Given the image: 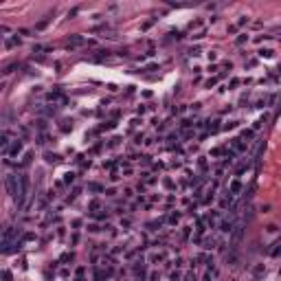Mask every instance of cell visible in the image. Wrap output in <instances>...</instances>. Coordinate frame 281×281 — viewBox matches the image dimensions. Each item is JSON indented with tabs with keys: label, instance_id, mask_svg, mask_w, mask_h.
<instances>
[{
	"label": "cell",
	"instance_id": "obj_4",
	"mask_svg": "<svg viewBox=\"0 0 281 281\" xmlns=\"http://www.w3.org/2000/svg\"><path fill=\"white\" fill-rule=\"evenodd\" d=\"M233 149H237V151H244L246 149V145L242 143V138H233Z\"/></svg>",
	"mask_w": 281,
	"mask_h": 281
},
{
	"label": "cell",
	"instance_id": "obj_3",
	"mask_svg": "<svg viewBox=\"0 0 281 281\" xmlns=\"http://www.w3.org/2000/svg\"><path fill=\"white\" fill-rule=\"evenodd\" d=\"M239 191H242V182L239 180H233L231 182V195H237Z\"/></svg>",
	"mask_w": 281,
	"mask_h": 281
},
{
	"label": "cell",
	"instance_id": "obj_7",
	"mask_svg": "<svg viewBox=\"0 0 281 281\" xmlns=\"http://www.w3.org/2000/svg\"><path fill=\"white\" fill-rule=\"evenodd\" d=\"M79 44H84V40H81V37H77V35L68 40V46H79Z\"/></svg>",
	"mask_w": 281,
	"mask_h": 281
},
{
	"label": "cell",
	"instance_id": "obj_2",
	"mask_svg": "<svg viewBox=\"0 0 281 281\" xmlns=\"http://www.w3.org/2000/svg\"><path fill=\"white\" fill-rule=\"evenodd\" d=\"M20 149H22V141H15L9 149H7V154H11V156H15V154H20Z\"/></svg>",
	"mask_w": 281,
	"mask_h": 281
},
{
	"label": "cell",
	"instance_id": "obj_9",
	"mask_svg": "<svg viewBox=\"0 0 281 281\" xmlns=\"http://www.w3.org/2000/svg\"><path fill=\"white\" fill-rule=\"evenodd\" d=\"M46 160H48V163H57L59 156H57V154H46Z\"/></svg>",
	"mask_w": 281,
	"mask_h": 281
},
{
	"label": "cell",
	"instance_id": "obj_6",
	"mask_svg": "<svg viewBox=\"0 0 281 281\" xmlns=\"http://www.w3.org/2000/svg\"><path fill=\"white\" fill-rule=\"evenodd\" d=\"M84 272H86V268H84V266H79V268H77V272H75V281H84Z\"/></svg>",
	"mask_w": 281,
	"mask_h": 281
},
{
	"label": "cell",
	"instance_id": "obj_12",
	"mask_svg": "<svg viewBox=\"0 0 281 281\" xmlns=\"http://www.w3.org/2000/svg\"><path fill=\"white\" fill-rule=\"evenodd\" d=\"M2 279H5V281H11V272L5 270V272H2Z\"/></svg>",
	"mask_w": 281,
	"mask_h": 281
},
{
	"label": "cell",
	"instance_id": "obj_5",
	"mask_svg": "<svg viewBox=\"0 0 281 281\" xmlns=\"http://www.w3.org/2000/svg\"><path fill=\"white\" fill-rule=\"evenodd\" d=\"M220 228H222V231H226V233L233 231V222H231V220H224V222L220 224Z\"/></svg>",
	"mask_w": 281,
	"mask_h": 281
},
{
	"label": "cell",
	"instance_id": "obj_8",
	"mask_svg": "<svg viewBox=\"0 0 281 281\" xmlns=\"http://www.w3.org/2000/svg\"><path fill=\"white\" fill-rule=\"evenodd\" d=\"M274 246H277V248H272V250H270V255H272V257H277V255H281V242H277Z\"/></svg>",
	"mask_w": 281,
	"mask_h": 281
},
{
	"label": "cell",
	"instance_id": "obj_10",
	"mask_svg": "<svg viewBox=\"0 0 281 281\" xmlns=\"http://www.w3.org/2000/svg\"><path fill=\"white\" fill-rule=\"evenodd\" d=\"M88 189H90V191H101V185H97V182H92V185H88Z\"/></svg>",
	"mask_w": 281,
	"mask_h": 281
},
{
	"label": "cell",
	"instance_id": "obj_11",
	"mask_svg": "<svg viewBox=\"0 0 281 281\" xmlns=\"http://www.w3.org/2000/svg\"><path fill=\"white\" fill-rule=\"evenodd\" d=\"M259 55H261V57H272V50H268V48H266V50H261Z\"/></svg>",
	"mask_w": 281,
	"mask_h": 281
},
{
	"label": "cell",
	"instance_id": "obj_1",
	"mask_svg": "<svg viewBox=\"0 0 281 281\" xmlns=\"http://www.w3.org/2000/svg\"><path fill=\"white\" fill-rule=\"evenodd\" d=\"M242 233H244V226H242V224L233 226V244H237V242L242 239Z\"/></svg>",
	"mask_w": 281,
	"mask_h": 281
}]
</instances>
